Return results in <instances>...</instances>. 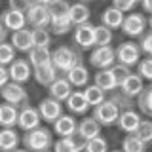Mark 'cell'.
Here are the masks:
<instances>
[{
    "label": "cell",
    "instance_id": "cell-1",
    "mask_svg": "<svg viewBox=\"0 0 152 152\" xmlns=\"http://www.w3.org/2000/svg\"><path fill=\"white\" fill-rule=\"evenodd\" d=\"M69 6L70 4L66 0H57L50 6V13H51V21H50V31L57 36L69 34L70 31H74V25L69 17Z\"/></svg>",
    "mask_w": 152,
    "mask_h": 152
},
{
    "label": "cell",
    "instance_id": "cell-2",
    "mask_svg": "<svg viewBox=\"0 0 152 152\" xmlns=\"http://www.w3.org/2000/svg\"><path fill=\"white\" fill-rule=\"evenodd\" d=\"M23 146L28 152H44L53 148V131L48 129L44 126H38L31 131H25V135L21 137Z\"/></svg>",
    "mask_w": 152,
    "mask_h": 152
},
{
    "label": "cell",
    "instance_id": "cell-3",
    "mask_svg": "<svg viewBox=\"0 0 152 152\" xmlns=\"http://www.w3.org/2000/svg\"><path fill=\"white\" fill-rule=\"evenodd\" d=\"M82 61V57L76 50L69 46H59L51 51V63L55 65V69L59 70V74H65L72 69L74 65H78Z\"/></svg>",
    "mask_w": 152,
    "mask_h": 152
},
{
    "label": "cell",
    "instance_id": "cell-4",
    "mask_svg": "<svg viewBox=\"0 0 152 152\" xmlns=\"http://www.w3.org/2000/svg\"><path fill=\"white\" fill-rule=\"evenodd\" d=\"M91 116L101 124V126H104V127L116 126L118 116H120V107H118L112 99H104L101 104L93 107V114H91Z\"/></svg>",
    "mask_w": 152,
    "mask_h": 152
},
{
    "label": "cell",
    "instance_id": "cell-5",
    "mask_svg": "<svg viewBox=\"0 0 152 152\" xmlns=\"http://www.w3.org/2000/svg\"><path fill=\"white\" fill-rule=\"evenodd\" d=\"M0 95H2V101H6L10 104H15L17 108L28 104V93H27L25 86L17 84V82H12V80L0 89Z\"/></svg>",
    "mask_w": 152,
    "mask_h": 152
},
{
    "label": "cell",
    "instance_id": "cell-6",
    "mask_svg": "<svg viewBox=\"0 0 152 152\" xmlns=\"http://www.w3.org/2000/svg\"><path fill=\"white\" fill-rule=\"evenodd\" d=\"M146 27H148V19H146L142 13L139 12H129L126 17H124L122 23V32L131 38H139L141 34L146 32Z\"/></svg>",
    "mask_w": 152,
    "mask_h": 152
},
{
    "label": "cell",
    "instance_id": "cell-7",
    "mask_svg": "<svg viewBox=\"0 0 152 152\" xmlns=\"http://www.w3.org/2000/svg\"><path fill=\"white\" fill-rule=\"evenodd\" d=\"M116 63V50L112 46H95L89 53V65L93 69H110Z\"/></svg>",
    "mask_w": 152,
    "mask_h": 152
},
{
    "label": "cell",
    "instance_id": "cell-8",
    "mask_svg": "<svg viewBox=\"0 0 152 152\" xmlns=\"http://www.w3.org/2000/svg\"><path fill=\"white\" fill-rule=\"evenodd\" d=\"M42 126V116L38 112V107L32 104H25L19 108V116H17V127L21 131H31L34 127Z\"/></svg>",
    "mask_w": 152,
    "mask_h": 152
},
{
    "label": "cell",
    "instance_id": "cell-9",
    "mask_svg": "<svg viewBox=\"0 0 152 152\" xmlns=\"http://www.w3.org/2000/svg\"><path fill=\"white\" fill-rule=\"evenodd\" d=\"M25 13H27V23L31 25V28L50 27V21H51L50 6H46V4H31Z\"/></svg>",
    "mask_w": 152,
    "mask_h": 152
},
{
    "label": "cell",
    "instance_id": "cell-10",
    "mask_svg": "<svg viewBox=\"0 0 152 152\" xmlns=\"http://www.w3.org/2000/svg\"><path fill=\"white\" fill-rule=\"evenodd\" d=\"M141 61V48L135 42H122L116 48V63L135 66Z\"/></svg>",
    "mask_w": 152,
    "mask_h": 152
},
{
    "label": "cell",
    "instance_id": "cell-11",
    "mask_svg": "<svg viewBox=\"0 0 152 152\" xmlns=\"http://www.w3.org/2000/svg\"><path fill=\"white\" fill-rule=\"evenodd\" d=\"M38 112H40V116H42V122L53 124L57 118L63 114V103L48 95L46 99H42V101L38 103Z\"/></svg>",
    "mask_w": 152,
    "mask_h": 152
},
{
    "label": "cell",
    "instance_id": "cell-12",
    "mask_svg": "<svg viewBox=\"0 0 152 152\" xmlns=\"http://www.w3.org/2000/svg\"><path fill=\"white\" fill-rule=\"evenodd\" d=\"M8 70H10V80L17 84L28 82L32 76V65L28 63V59H13L8 65Z\"/></svg>",
    "mask_w": 152,
    "mask_h": 152
},
{
    "label": "cell",
    "instance_id": "cell-13",
    "mask_svg": "<svg viewBox=\"0 0 152 152\" xmlns=\"http://www.w3.org/2000/svg\"><path fill=\"white\" fill-rule=\"evenodd\" d=\"M74 44L80 50H91L95 46V25L84 23V25L74 27Z\"/></svg>",
    "mask_w": 152,
    "mask_h": 152
},
{
    "label": "cell",
    "instance_id": "cell-14",
    "mask_svg": "<svg viewBox=\"0 0 152 152\" xmlns=\"http://www.w3.org/2000/svg\"><path fill=\"white\" fill-rule=\"evenodd\" d=\"M48 91H50V97H53V99H57V101H61V103H65L66 99H69V95L74 91V88H72V84L66 80L65 74H59L53 82L48 86Z\"/></svg>",
    "mask_w": 152,
    "mask_h": 152
},
{
    "label": "cell",
    "instance_id": "cell-15",
    "mask_svg": "<svg viewBox=\"0 0 152 152\" xmlns=\"http://www.w3.org/2000/svg\"><path fill=\"white\" fill-rule=\"evenodd\" d=\"M76 129H78V122L74 114H61L53 122V133L57 137H74Z\"/></svg>",
    "mask_w": 152,
    "mask_h": 152
},
{
    "label": "cell",
    "instance_id": "cell-16",
    "mask_svg": "<svg viewBox=\"0 0 152 152\" xmlns=\"http://www.w3.org/2000/svg\"><path fill=\"white\" fill-rule=\"evenodd\" d=\"M32 76H34V80L40 86L48 88V86L59 76V70L55 69V65L51 63V61H46V63H42L38 66H32Z\"/></svg>",
    "mask_w": 152,
    "mask_h": 152
},
{
    "label": "cell",
    "instance_id": "cell-17",
    "mask_svg": "<svg viewBox=\"0 0 152 152\" xmlns=\"http://www.w3.org/2000/svg\"><path fill=\"white\" fill-rule=\"evenodd\" d=\"M2 15V21L6 25L8 31H19V28L27 27V13L23 10H15V8H8L6 12L0 13Z\"/></svg>",
    "mask_w": 152,
    "mask_h": 152
},
{
    "label": "cell",
    "instance_id": "cell-18",
    "mask_svg": "<svg viewBox=\"0 0 152 152\" xmlns=\"http://www.w3.org/2000/svg\"><path fill=\"white\" fill-rule=\"evenodd\" d=\"M65 76H66V80L72 84V88H76V89L86 88V86L89 84V78H91L89 69L82 63V61H80L78 65H74L72 69L69 70V72H65Z\"/></svg>",
    "mask_w": 152,
    "mask_h": 152
},
{
    "label": "cell",
    "instance_id": "cell-19",
    "mask_svg": "<svg viewBox=\"0 0 152 152\" xmlns=\"http://www.w3.org/2000/svg\"><path fill=\"white\" fill-rule=\"evenodd\" d=\"M141 124V116L135 108H126V110H120V116H118L116 126L120 127V131L124 133H135V129Z\"/></svg>",
    "mask_w": 152,
    "mask_h": 152
},
{
    "label": "cell",
    "instance_id": "cell-20",
    "mask_svg": "<svg viewBox=\"0 0 152 152\" xmlns=\"http://www.w3.org/2000/svg\"><path fill=\"white\" fill-rule=\"evenodd\" d=\"M10 42L21 53H28V50L32 48V28H19V31H13L12 36H10Z\"/></svg>",
    "mask_w": 152,
    "mask_h": 152
},
{
    "label": "cell",
    "instance_id": "cell-21",
    "mask_svg": "<svg viewBox=\"0 0 152 152\" xmlns=\"http://www.w3.org/2000/svg\"><path fill=\"white\" fill-rule=\"evenodd\" d=\"M101 124H99L97 120H95L93 116H86L82 118V120L78 122V129H76V135L82 137L84 141H89L93 139V137L101 135Z\"/></svg>",
    "mask_w": 152,
    "mask_h": 152
},
{
    "label": "cell",
    "instance_id": "cell-22",
    "mask_svg": "<svg viewBox=\"0 0 152 152\" xmlns=\"http://www.w3.org/2000/svg\"><path fill=\"white\" fill-rule=\"evenodd\" d=\"M65 104H66V108H69V112L74 114V116H84V114L91 108L89 103H88V99H86V95H84V91H72L69 95V99L65 101Z\"/></svg>",
    "mask_w": 152,
    "mask_h": 152
},
{
    "label": "cell",
    "instance_id": "cell-23",
    "mask_svg": "<svg viewBox=\"0 0 152 152\" xmlns=\"http://www.w3.org/2000/svg\"><path fill=\"white\" fill-rule=\"evenodd\" d=\"M86 141L82 137H59L53 142V152H84Z\"/></svg>",
    "mask_w": 152,
    "mask_h": 152
},
{
    "label": "cell",
    "instance_id": "cell-24",
    "mask_svg": "<svg viewBox=\"0 0 152 152\" xmlns=\"http://www.w3.org/2000/svg\"><path fill=\"white\" fill-rule=\"evenodd\" d=\"M21 142V135L13 127H0V152H12Z\"/></svg>",
    "mask_w": 152,
    "mask_h": 152
},
{
    "label": "cell",
    "instance_id": "cell-25",
    "mask_svg": "<svg viewBox=\"0 0 152 152\" xmlns=\"http://www.w3.org/2000/svg\"><path fill=\"white\" fill-rule=\"evenodd\" d=\"M69 17H70V21H72V25L78 27V25H84V23H89L91 12H89L88 4L78 0V2H74V4L69 6Z\"/></svg>",
    "mask_w": 152,
    "mask_h": 152
},
{
    "label": "cell",
    "instance_id": "cell-26",
    "mask_svg": "<svg viewBox=\"0 0 152 152\" xmlns=\"http://www.w3.org/2000/svg\"><path fill=\"white\" fill-rule=\"evenodd\" d=\"M93 84H97L101 89H104L107 93H112L118 89V84H116V78H114L112 70L110 69H99L97 72L93 74Z\"/></svg>",
    "mask_w": 152,
    "mask_h": 152
},
{
    "label": "cell",
    "instance_id": "cell-27",
    "mask_svg": "<svg viewBox=\"0 0 152 152\" xmlns=\"http://www.w3.org/2000/svg\"><path fill=\"white\" fill-rule=\"evenodd\" d=\"M122 93L129 95V97H137L142 89H145V84H142V76H139V72H131L129 76H127L126 80H124V84L120 86Z\"/></svg>",
    "mask_w": 152,
    "mask_h": 152
},
{
    "label": "cell",
    "instance_id": "cell-28",
    "mask_svg": "<svg viewBox=\"0 0 152 152\" xmlns=\"http://www.w3.org/2000/svg\"><path fill=\"white\" fill-rule=\"evenodd\" d=\"M124 17L126 15H124L122 10H118L116 6H108L107 10H103V13H101V23L114 31V28H122Z\"/></svg>",
    "mask_w": 152,
    "mask_h": 152
},
{
    "label": "cell",
    "instance_id": "cell-29",
    "mask_svg": "<svg viewBox=\"0 0 152 152\" xmlns=\"http://www.w3.org/2000/svg\"><path fill=\"white\" fill-rule=\"evenodd\" d=\"M19 108L10 103H0V127H15L17 126Z\"/></svg>",
    "mask_w": 152,
    "mask_h": 152
},
{
    "label": "cell",
    "instance_id": "cell-30",
    "mask_svg": "<svg viewBox=\"0 0 152 152\" xmlns=\"http://www.w3.org/2000/svg\"><path fill=\"white\" fill-rule=\"evenodd\" d=\"M137 107L145 116L152 118V82L145 86V89L137 95Z\"/></svg>",
    "mask_w": 152,
    "mask_h": 152
},
{
    "label": "cell",
    "instance_id": "cell-31",
    "mask_svg": "<svg viewBox=\"0 0 152 152\" xmlns=\"http://www.w3.org/2000/svg\"><path fill=\"white\" fill-rule=\"evenodd\" d=\"M84 95H86V99H88V103H89V107H97V104H101L104 99H107V91L104 89H101L97 84H88L84 88Z\"/></svg>",
    "mask_w": 152,
    "mask_h": 152
},
{
    "label": "cell",
    "instance_id": "cell-32",
    "mask_svg": "<svg viewBox=\"0 0 152 152\" xmlns=\"http://www.w3.org/2000/svg\"><path fill=\"white\" fill-rule=\"evenodd\" d=\"M46 61H51V50L50 48H42V46H32L28 50V63L32 66H38Z\"/></svg>",
    "mask_w": 152,
    "mask_h": 152
},
{
    "label": "cell",
    "instance_id": "cell-33",
    "mask_svg": "<svg viewBox=\"0 0 152 152\" xmlns=\"http://www.w3.org/2000/svg\"><path fill=\"white\" fill-rule=\"evenodd\" d=\"M122 150L124 152H146V142L141 141L135 133H126L122 141Z\"/></svg>",
    "mask_w": 152,
    "mask_h": 152
},
{
    "label": "cell",
    "instance_id": "cell-34",
    "mask_svg": "<svg viewBox=\"0 0 152 152\" xmlns=\"http://www.w3.org/2000/svg\"><path fill=\"white\" fill-rule=\"evenodd\" d=\"M32 46L50 48L51 46V31L48 27H36L32 28Z\"/></svg>",
    "mask_w": 152,
    "mask_h": 152
},
{
    "label": "cell",
    "instance_id": "cell-35",
    "mask_svg": "<svg viewBox=\"0 0 152 152\" xmlns=\"http://www.w3.org/2000/svg\"><path fill=\"white\" fill-rule=\"evenodd\" d=\"M112 40H114L112 28H108L103 23L95 27V46H110Z\"/></svg>",
    "mask_w": 152,
    "mask_h": 152
},
{
    "label": "cell",
    "instance_id": "cell-36",
    "mask_svg": "<svg viewBox=\"0 0 152 152\" xmlns=\"http://www.w3.org/2000/svg\"><path fill=\"white\" fill-rule=\"evenodd\" d=\"M84 152H108V142H107L104 137L97 135V137H93V139L86 141Z\"/></svg>",
    "mask_w": 152,
    "mask_h": 152
},
{
    "label": "cell",
    "instance_id": "cell-37",
    "mask_svg": "<svg viewBox=\"0 0 152 152\" xmlns=\"http://www.w3.org/2000/svg\"><path fill=\"white\" fill-rule=\"evenodd\" d=\"M15 48L12 46V42H0V65L8 66L15 59Z\"/></svg>",
    "mask_w": 152,
    "mask_h": 152
},
{
    "label": "cell",
    "instance_id": "cell-38",
    "mask_svg": "<svg viewBox=\"0 0 152 152\" xmlns=\"http://www.w3.org/2000/svg\"><path fill=\"white\" fill-rule=\"evenodd\" d=\"M110 70H112V74H114V78H116V84H118V88L124 84V80L127 78V76L131 74V66H127V65H122V63H114L110 66Z\"/></svg>",
    "mask_w": 152,
    "mask_h": 152
},
{
    "label": "cell",
    "instance_id": "cell-39",
    "mask_svg": "<svg viewBox=\"0 0 152 152\" xmlns=\"http://www.w3.org/2000/svg\"><path fill=\"white\" fill-rule=\"evenodd\" d=\"M135 135L139 137L141 141H145L146 145L152 142V122L150 120H141L139 127L135 129Z\"/></svg>",
    "mask_w": 152,
    "mask_h": 152
},
{
    "label": "cell",
    "instance_id": "cell-40",
    "mask_svg": "<svg viewBox=\"0 0 152 152\" xmlns=\"http://www.w3.org/2000/svg\"><path fill=\"white\" fill-rule=\"evenodd\" d=\"M137 72H139V76H142V80L152 82V57L146 55L145 59H141L137 63Z\"/></svg>",
    "mask_w": 152,
    "mask_h": 152
},
{
    "label": "cell",
    "instance_id": "cell-41",
    "mask_svg": "<svg viewBox=\"0 0 152 152\" xmlns=\"http://www.w3.org/2000/svg\"><path fill=\"white\" fill-rule=\"evenodd\" d=\"M110 99L120 107V110H126V108H133V97L122 93V91H112L110 93Z\"/></svg>",
    "mask_w": 152,
    "mask_h": 152
},
{
    "label": "cell",
    "instance_id": "cell-42",
    "mask_svg": "<svg viewBox=\"0 0 152 152\" xmlns=\"http://www.w3.org/2000/svg\"><path fill=\"white\" fill-rule=\"evenodd\" d=\"M139 48H141V53L152 57V28L139 36Z\"/></svg>",
    "mask_w": 152,
    "mask_h": 152
},
{
    "label": "cell",
    "instance_id": "cell-43",
    "mask_svg": "<svg viewBox=\"0 0 152 152\" xmlns=\"http://www.w3.org/2000/svg\"><path fill=\"white\" fill-rule=\"evenodd\" d=\"M137 2H139V0H112V6L122 10L124 13H129V12H133V8L137 6Z\"/></svg>",
    "mask_w": 152,
    "mask_h": 152
},
{
    "label": "cell",
    "instance_id": "cell-44",
    "mask_svg": "<svg viewBox=\"0 0 152 152\" xmlns=\"http://www.w3.org/2000/svg\"><path fill=\"white\" fill-rule=\"evenodd\" d=\"M8 82H10V70H8V66L0 65V89H2Z\"/></svg>",
    "mask_w": 152,
    "mask_h": 152
},
{
    "label": "cell",
    "instance_id": "cell-45",
    "mask_svg": "<svg viewBox=\"0 0 152 152\" xmlns=\"http://www.w3.org/2000/svg\"><path fill=\"white\" fill-rule=\"evenodd\" d=\"M8 28L6 25H4V21H2V15H0V42H6V38H8Z\"/></svg>",
    "mask_w": 152,
    "mask_h": 152
},
{
    "label": "cell",
    "instance_id": "cell-46",
    "mask_svg": "<svg viewBox=\"0 0 152 152\" xmlns=\"http://www.w3.org/2000/svg\"><path fill=\"white\" fill-rule=\"evenodd\" d=\"M141 6L145 13H152V0H141Z\"/></svg>",
    "mask_w": 152,
    "mask_h": 152
},
{
    "label": "cell",
    "instance_id": "cell-47",
    "mask_svg": "<svg viewBox=\"0 0 152 152\" xmlns=\"http://www.w3.org/2000/svg\"><path fill=\"white\" fill-rule=\"evenodd\" d=\"M57 0H32V4H46V6H51Z\"/></svg>",
    "mask_w": 152,
    "mask_h": 152
},
{
    "label": "cell",
    "instance_id": "cell-48",
    "mask_svg": "<svg viewBox=\"0 0 152 152\" xmlns=\"http://www.w3.org/2000/svg\"><path fill=\"white\" fill-rule=\"evenodd\" d=\"M12 152H28V150H27V148H19V146H17V148L12 150Z\"/></svg>",
    "mask_w": 152,
    "mask_h": 152
},
{
    "label": "cell",
    "instance_id": "cell-49",
    "mask_svg": "<svg viewBox=\"0 0 152 152\" xmlns=\"http://www.w3.org/2000/svg\"><path fill=\"white\" fill-rule=\"evenodd\" d=\"M148 27L152 28V13H150V17H148Z\"/></svg>",
    "mask_w": 152,
    "mask_h": 152
},
{
    "label": "cell",
    "instance_id": "cell-50",
    "mask_svg": "<svg viewBox=\"0 0 152 152\" xmlns=\"http://www.w3.org/2000/svg\"><path fill=\"white\" fill-rule=\"evenodd\" d=\"M108 152H124V150H122V148H120V150H108Z\"/></svg>",
    "mask_w": 152,
    "mask_h": 152
},
{
    "label": "cell",
    "instance_id": "cell-51",
    "mask_svg": "<svg viewBox=\"0 0 152 152\" xmlns=\"http://www.w3.org/2000/svg\"><path fill=\"white\" fill-rule=\"evenodd\" d=\"M44 152H53V150H51V148H50V150H44Z\"/></svg>",
    "mask_w": 152,
    "mask_h": 152
},
{
    "label": "cell",
    "instance_id": "cell-52",
    "mask_svg": "<svg viewBox=\"0 0 152 152\" xmlns=\"http://www.w3.org/2000/svg\"><path fill=\"white\" fill-rule=\"evenodd\" d=\"M80 2H89V0H80Z\"/></svg>",
    "mask_w": 152,
    "mask_h": 152
},
{
    "label": "cell",
    "instance_id": "cell-53",
    "mask_svg": "<svg viewBox=\"0 0 152 152\" xmlns=\"http://www.w3.org/2000/svg\"><path fill=\"white\" fill-rule=\"evenodd\" d=\"M139 2H141V0H139Z\"/></svg>",
    "mask_w": 152,
    "mask_h": 152
}]
</instances>
